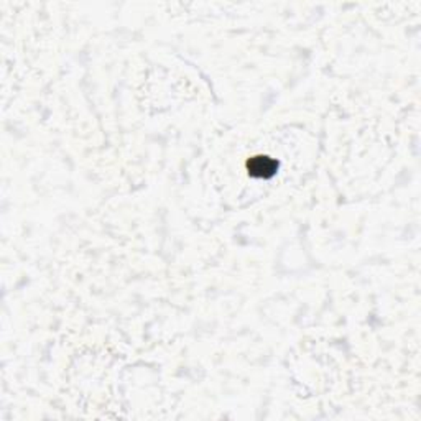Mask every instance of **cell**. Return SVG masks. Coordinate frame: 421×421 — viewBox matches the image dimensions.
I'll use <instances>...</instances> for the list:
<instances>
[{
	"mask_svg": "<svg viewBox=\"0 0 421 421\" xmlns=\"http://www.w3.org/2000/svg\"><path fill=\"white\" fill-rule=\"evenodd\" d=\"M278 162H275L273 158L265 155L254 157L247 162L249 175L259 178V180H270V178H273L278 173Z\"/></svg>",
	"mask_w": 421,
	"mask_h": 421,
	"instance_id": "obj_1",
	"label": "cell"
}]
</instances>
